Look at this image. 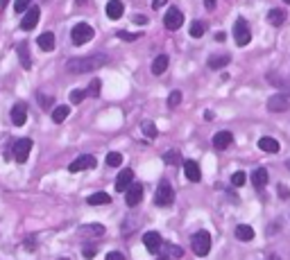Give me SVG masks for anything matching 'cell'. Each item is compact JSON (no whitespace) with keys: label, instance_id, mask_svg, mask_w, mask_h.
Segmentation results:
<instances>
[{"label":"cell","instance_id":"45","mask_svg":"<svg viewBox=\"0 0 290 260\" xmlns=\"http://www.w3.org/2000/svg\"><path fill=\"white\" fill-rule=\"evenodd\" d=\"M204 5H206V9L211 12V9H216V0H204Z\"/></svg>","mask_w":290,"mask_h":260},{"label":"cell","instance_id":"19","mask_svg":"<svg viewBox=\"0 0 290 260\" xmlns=\"http://www.w3.org/2000/svg\"><path fill=\"white\" fill-rule=\"evenodd\" d=\"M258 147L263 152H268V154H277L279 150H281V145H279L277 138H270V136H263L261 140H258Z\"/></svg>","mask_w":290,"mask_h":260},{"label":"cell","instance_id":"39","mask_svg":"<svg viewBox=\"0 0 290 260\" xmlns=\"http://www.w3.org/2000/svg\"><path fill=\"white\" fill-rule=\"evenodd\" d=\"M118 34V39H123V41H134V39H139V34H129V32H125V30H120V32H116Z\"/></svg>","mask_w":290,"mask_h":260},{"label":"cell","instance_id":"30","mask_svg":"<svg viewBox=\"0 0 290 260\" xmlns=\"http://www.w3.org/2000/svg\"><path fill=\"white\" fill-rule=\"evenodd\" d=\"M163 161L168 163V165H177L179 161H181V154H179L177 150H170V152H163Z\"/></svg>","mask_w":290,"mask_h":260},{"label":"cell","instance_id":"43","mask_svg":"<svg viewBox=\"0 0 290 260\" xmlns=\"http://www.w3.org/2000/svg\"><path fill=\"white\" fill-rule=\"evenodd\" d=\"M134 23H139V25H145V23H147V16H143V14H136V16H134Z\"/></svg>","mask_w":290,"mask_h":260},{"label":"cell","instance_id":"15","mask_svg":"<svg viewBox=\"0 0 290 260\" xmlns=\"http://www.w3.org/2000/svg\"><path fill=\"white\" fill-rule=\"evenodd\" d=\"M132 181H134V172L129 168L123 170V172L118 174V179H116V190H118V192H125V190L129 188V183H132Z\"/></svg>","mask_w":290,"mask_h":260},{"label":"cell","instance_id":"47","mask_svg":"<svg viewBox=\"0 0 290 260\" xmlns=\"http://www.w3.org/2000/svg\"><path fill=\"white\" fill-rule=\"evenodd\" d=\"M7 2H9V0H0V7H7Z\"/></svg>","mask_w":290,"mask_h":260},{"label":"cell","instance_id":"3","mask_svg":"<svg viewBox=\"0 0 290 260\" xmlns=\"http://www.w3.org/2000/svg\"><path fill=\"white\" fill-rule=\"evenodd\" d=\"M93 34L95 32H93V27L89 25V23H77L71 32V41L75 46H84V43H89V41L93 39Z\"/></svg>","mask_w":290,"mask_h":260},{"label":"cell","instance_id":"31","mask_svg":"<svg viewBox=\"0 0 290 260\" xmlns=\"http://www.w3.org/2000/svg\"><path fill=\"white\" fill-rule=\"evenodd\" d=\"M204 30H206L204 23L195 20V23L191 25V36H193V39H202V36H204Z\"/></svg>","mask_w":290,"mask_h":260},{"label":"cell","instance_id":"21","mask_svg":"<svg viewBox=\"0 0 290 260\" xmlns=\"http://www.w3.org/2000/svg\"><path fill=\"white\" fill-rule=\"evenodd\" d=\"M252 183H254V188L263 190L265 186H268V170H265V168L254 170V174H252Z\"/></svg>","mask_w":290,"mask_h":260},{"label":"cell","instance_id":"4","mask_svg":"<svg viewBox=\"0 0 290 260\" xmlns=\"http://www.w3.org/2000/svg\"><path fill=\"white\" fill-rule=\"evenodd\" d=\"M234 41H236V46H240V48L247 46L252 41V30L245 18H236V23H234Z\"/></svg>","mask_w":290,"mask_h":260},{"label":"cell","instance_id":"14","mask_svg":"<svg viewBox=\"0 0 290 260\" xmlns=\"http://www.w3.org/2000/svg\"><path fill=\"white\" fill-rule=\"evenodd\" d=\"M27 120V106L23 102H18L16 106L12 109V122L16 124V127H23Z\"/></svg>","mask_w":290,"mask_h":260},{"label":"cell","instance_id":"20","mask_svg":"<svg viewBox=\"0 0 290 260\" xmlns=\"http://www.w3.org/2000/svg\"><path fill=\"white\" fill-rule=\"evenodd\" d=\"M107 228L102 224H82L79 226V235H93V238H100V235H105Z\"/></svg>","mask_w":290,"mask_h":260},{"label":"cell","instance_id":"51","mask_svg":"<svg viewBox=\"0 0 290 260\" xmlns=\"http://www.w3.org/2000/svg\"><path fill=\"white\" fill-rule=\"evenodd\" d=\"M284 2H290V0H284Z\"/></svg>","mask_w":290,"mask_h":260},{"label":"cell","instance_id":"28","mask_svg":"<svg viewBox=\"0 0 290 260\" xmlns=\"http://www.w3.org/2000/svg\"><path fill=\"white\" fill-rule=\"evenodd\" d=\"M68 116H71V106H54V111H53L54 122H64Z\"/></svg>","mask_w":290,"mask_h":260},{"label":"cell","instance_id":"36","mask_svg":"<svg viewBox=\"0 0 290 260\" xmlns=\"http://www.w3.org/2000/svg\"><path fill=\"white\" fill-rule=\"evenodd\" d=\"M245 181H247L245 172H234V174H231V183H234V186H238V188H240Z\"/></svg>","mask_w":290,"mask_h":260},{"label":"cell","instance_id":"23","mask_svg":"<svg viewBox=\"0 0 290 260\" xmlns=\"http://www.w3.org/2000/svg\"><path fill=\"white\" fill-rule=\"evenodd\" d=\"M236 238H238L240 242L254 240V228L247 226V224H240V226H236Z\"/></svg>","mask_w":290,"mask_h":260},{"label":"cell","instance_id":"37","mask_svg":"<svg viewBox=\"0 0 290 260\" xmlns=\"http://www.w3.org/2000/svg\"><path fill=\"white\" fill-rule=\"evenodd\" d=\"M30 2H32V0H16V2H14V12L23 14L27 7H30Z\"/></svg>","mask_w":290,"mask_h":260},{"label":"cell","instance_id":"41","mask_svg":"<svg viewBox=\"0 0 290 260\" xmlns=\"http://www.w3.org/2000/svg\"><path fill=\"white\" fill-rule=\"evenodd\" d=\"M107 260H125V256L120 254V251H109V254H107Z\"/></svg>","mask_w":290,"mask_h":260},{"label":"cell","instance_id":"42","mask_svg":"<svg viewBox=\"0 0 290 260\" xmlns=\"http://www.w3.org/2000/svg\"><path fill=\"white\" fill-rule=\"evenodd\" d=\"M279 197H281V199H288V197H290V190L286 188V186H279Z\"/></svg>","mask_w":290,"mask_h":260},{"label":"cell","instance_id":"2","mask_svg":"<svg viewBox=\"0 0 290 260\" xmlns=\"http://www.w3.org/2000/svg\"><path fill=\"white\" fill-rule=\"evenodd\" d=\"M191 249L195 251V256L204 258L209 251H211V235L206 231H198V233L191 238Z\"/></svg>","mask_w":290,"mask_h":260},{"label":"cell","instance_id":"32","mask_svg":"<svg viewBox=\"0 0 290 260\" xmlns=\"http://www.w3.org/2000/svg\"><path fill=\"white\" fill-rule=\"evenodd\" d=\"M105 161H107V165H109V168H118L120 163H123V156H120L118 152H109Z\"/></svg>","mask_w":290,"mask_h":260},{"label":"cell","instance_id":"40","mask_svg":"<svg viewBox=\"0 0 290 260\" xmlns=\"http://www.w3.org/2000/svg\"><path fill=\"white\" fill-rule=\"evenodd\" d=\"M82 254H84V258H86V260L95 258V247H84V251H82Z\"/></svg>","mask_w":290,"mask_h":260},{"label":"cell","instance_id":"16","mask_svg":"<svg viewBox=\"0 0 290 260\" xmlns=\"http://www.w3.org/2000/svg\"><path fill=\"white\" fill-rule=\"evenodd\" d=\"M290 106L288 98L286 95H272L270 100H268V109L270 111H277V113H281V111H286Z\"/></svg>","mask_w":290,"mask_h":260},{"label":"cell","instance_id":"22","mask_svg":"<svg viewBox=\"0 0 290 260\" xmlns=\"http://www.w3.org/2000/svg\"><path fill=\"white\" fill-rule=\"evenodd\" d=\"M36 43H39L41 50H46V52L54 50V34L53 32H43L39 39H36Z\"/></svg>","mask_w":290,"mask_h":260},{"label":"cell","instance_id":"26","mask_svg":"<svg viewBox=\"0 0 290 260\" xmlns=\"http://www.w3.org/2000/svg\"><path fill=\"white\" fill-rule=\"evenodd\" d=\"M165 68H168V57H165V54H159V57L152 61V72H154V75H163Z\"/></svg>","mask_w":290,"mask_h":260},{"label":"cell","instance_id":"10","mask_svg":"<svg viewBox=\"0 0 290 260\" xmlns=\"http://www.w3.org/2000/svg\"><path fill=\"white\" fill-rule=\"evenodd\" d=\"M23 14H25V16H23V20H20V27H23V30H34L36 23H39L41 9L39 7H30V9H25Z\"/></svg>","mask_w":290,"mask_h":260},{"label":"cell","instance_id":"5","mask_svg":"<svg viewBox=\"0 0 290 260\" xmlns=\"http://www.w3.org/2000/svg\"><path fill=\"white\" fill-rule=\"evenodd\" d=\"M175 202V192H172V186L168 181H161L157 188V195H154V204L157 206H170Z\"/></svg>","mask_w":290,"mask_h":260},{"label":"cell","instance_id":"33","mask_svg":"<svg viewBox=\"0 0 290 260\" xmlns=\"http://www.w3.org/2000/svg\"><path fill=\"white\" fill-rule=\"evenodd\" d=\"M100 88H102V82H100V79H93L91 84H89V88H86V95H91V98H98V95H100Z\"/></svg>","mask_w":290,"mask_h":260},{"label":"cell","instance_id":"35","mask_svg":"<svg viewBox=\"0 0 290 260\" xmlns=\"http://www.w3.org/2000/svg\"><path fill=\"white\" fill-rule=\"evenodd\" d=\"M179 102H181V91H172L170 98H168V106H170V109H175Z\"/></svg>","mask_w":290,"mask_h":260},{"label":"cell","instance_id":"49","mask_svg":"<svg viewBox=\"0 0 290 260\" xmlns=\"http://www.w3.org/2000/svg\"><path fill=\"white\" fill-rule=\"evenodd\" d=\"M270 260H279V258H277V256H272V258H270Z\"/></svg>","mask_w":290,"mask_h":260},{"label":"cell","instance_id":"34","mask_svg":"<svg viewBox=\"0 0 290 260\" xmlns=\"http://www.w3.org/2000/svg\"><path fill=\"white\" fill-rule=\"evenodd\" d=\"M84 98H86V91H82V88H75V91H71V102L72 104H79Z\"/></svg>","mask_w":290,"mask_h":260},{"label":"cell","instance_id":"12","mask_svg":"<svg viewBox=\"0 0 290 260\" xmlns=\"http://www.w3.org/2000/svg\"><path fill=\"white\" fill-rule=\"evenodd\" d=\"M184 172H186V179L193 183H198L202 179V172H199V165L198 161H193V158H186L184 161Z\"/></svg>","mask_w":290,"mask_h":260},{"label":"cell","instance_id":"9","mask_svg":"<svg viewBox=\"0 0 290 260\" xmlns=\"http://www.w3.org/2000/svg\"><path fill=\"white\" fill-rule=\"evenodd\" d=\"M163 23H165L168 30H179L181 23H184V14L179 12L177 7H170V9L165 12V16H163Z\"/></svg>","mask_w":290,"mask_h":260},{"label":"cell","instance_id":"8","mask_svg":"<svg viewBox=\"0 0 290 260\" xmlns=\"http://www.w3.org/2000/svg\"><path fill=\"white\" fill-rule=\"evenodd\" d=\"M127 195H125V204L127 206H139L141 204V199H143V186H141V183H129V188L125 190Z\"/></svg>","mask_w":290,"mask_h":260},{"label":"cell","instance_id":"24","mask_svg":"<svg viewBox=\"0 0 290 260\" xmlns=\"http://www.w3.org/2000/svg\"><path fill=\"white\" fill-rule=\"evenodd\" d=\"M268 20H270V25H274V27L284 25V23H286V12H284V9H270Z\"/></svg>","mask_w":290,"mask_h":260},{"label":"cell","instance_id":"13","mask_svg":"<svg viewBox=\"0 0 290 260\" xmlns=\"http://www.w3.org/2000/svg\"><path fill=\"white\" fill-rule=\"evenodd\" d=\"M231 143H234L231 131H218L216 136H213V147H216V150H227Z\"/></svg>","mask_w":290,"mask_h":260},{"label":"cell","instance_id":"27","mask_svg":"<svg viewBox=\"0 0 290 260\" xmlns=\"http://www.w3.org/2000/svg\"><path fill=\"white\" fill-rule=\"evenodd\" d=\"M86 202L91 204V206H105V204H109V202H111V197L107 195V192H93V195L89 197Z\"/></svg>","mask_w":290,"mask_h":260},{"label":"cell","instance_id":"1","mask_svg":"<svg viewBox=\"0 0 290 260\" xmlns=\"http://www.w3.org/2000/svg\"><path fill=\"white\" fill-rule=\"evenodd\" d=\"M109 64V57L107 54H91V57H77V59H68L66 61V70L68 72H91L98 70L102 66Z\"/></svg>","mask_w":290,"mask_h":260},{"label":"cell","instance_id":"46","mask_svg":"<svg viewBox=\"0 0 290 260\" xmlns=\"http://www.w3.org/2000/svg\"><path fill=\"white\" fill-rule=\"evenodd\" d=\"M216 41H224V32H218L216 34Z\"/></svg>","mask_w":290,"mask_h":260},{"label":"cell","instance_id":"11","mask_svg":"<svg viewBox=\"0 0 290 260\" xmlns=\"http://www.w3.org/2000/svg\"><path fill=\"white\" fill-rule=\"evenodd\" d=\"M143 244L150 254H157L161 249V244H163V240H161V235L157 231H147V233H143Z\"/></svg>","mask_w":290,"mask_h":260},{"label":"cell","instance_id":"38","mask_svg":"<svg viewBox=\"0 0 290 260\" xmlns=\"http://www.w3.org/2000/svg\"><path fill=\"white\" fill-rule=\"evenodd\" d=\"M163 247L170 251V258H181V254H184L181 247H175V244H163Z\"/></svg>","mask_w":290,"mask_h":260},{"label":"cell","instance_id":"48","mask_svg":"<svg viewBox=\"0 0 290 260\" xmlns=\"http://www.w3.org/2000/svg\"><path fill=\"white\" fill-rule=\"evenodd\" d=\"M157 260H170V258H168V256H159Z\"/></svg>","mask_w":290,"mask_h":260},{"label":"cell","instance_id":"50","mask_svg":"<svg viewBox=\"0 0 290 260\" xmlns=\"http://www.w3.org/2000/svg\"><path fill=\"white\" fill-rule=\"evenodd\" d=\"M286 165H288V170H290V158H288V163H286Z\"/></svg>","mask_w":290,"mask_h":260},{"label":"cell","instance_id":"44","mask_svg":"<svg viewBox=\"0 0 290 260\" xmlns=\"http://www.w3.org/2000/svg\"><path fill=\"white\" fill-rule=\"evenodd\" d=\"M165 2H168V0H152V9H161Z\"/></svg>","mask_w":290,"mask_h":260},{"label":"cell","instance_id":"17","mask_svg":"<svg viewBox=\"0 0 290 260\" xmlns=\"http://www.w3.org/2000/svg\"><path fill=\"white\" fill-rule=\"evenodd\" d=\"M123 12H125V5H123L120 0H109V2H107V16L111 20H118L120 16H123Z\"/></svg>","mask_w":290,"mask_h":260},{"label":"cell","instance_id":"18","mask_svg":"<svg viewBox=\"0 0 290 260\" xmlns=\"http://www.w3.org/2000/svg\"><path fill=\"white\" fill-rule=\"evenodd\" d=\"M206 64H209V68H211V70H222L224 66L231 64V57H229V54H213V57H209V61H206Z\"/></svg>","mask_w":290,"mask_h":260},{"label":"cell","instance_id":"6","mask_svg":"<svg viewBox=\"0 0 290 260\" xmlns=\"http://www.w3.org/2000/svg\"><path fill=\"white\" fill-rule=\"evenodd\" d=\"M30 152H32V140L30 138H20V140L14 143V158H16V163H25Z\"/></svg>","mask_w":290,"mask_h":260},{"label":"cell","instance_id":"7","mask_svg":"<svg viewBox=\"0 0 290 260\" xmlns=\"http://www.w3.org/2000/svg\"><path fill=\"white\" fill-rule=\"evenodd\" d=\"M95 168V156L93 154H82V156H77L75 161L68 165V170L71 172H82V170H93Z\"/></svg>","mask_w":290,"mask_h":260},{"label":"cell","instance_id":"25","mask_svg":"<svg viewBox=\"0 0 290 260\" xmlns=\"http://www.w3.org/2000/svg\"><path fill=\"white\" fill-rule=\"evenodd\" d=\"M16 50H18V59H20V66H23V68H30V66H32V59H30V50H27V43H20L18 48H16Z\"/></svg>","mask_w":290,"mask_h":260},{"label":"cell","instance_id":"29","mask_svg":"<svg viewBox=\"0 0 290 260\" xmlns=\"http://www.w3.org/2000/svg\"><path fill=\"white\" fill-rule=\"evenodd\" d=\"M143 134H145V138H150V140H154V138H157V127H154V122H152V120H145L143 122Z\"/></svg>","mask_w":290,"mask_h":260}]
</instances>
